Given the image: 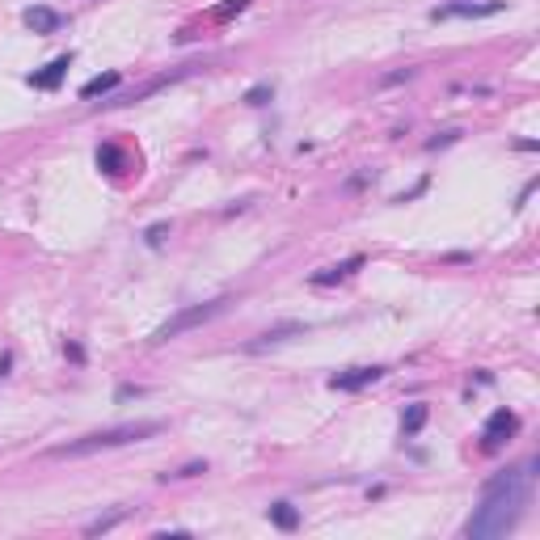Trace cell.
Wrapping results in <instances>:
<instances>
[{
	"mask_svg": "<svg viewBox=\"0 0 540 540\" xmlns=\"http://www.w3.org/2000/svg\"><path fill=\"white\" fill-rule=\"evenodd\" d=\"M528 494H532V473L528 469H503V473H494L486 481V490H481V507L464 524V536L469 540L507 536L511 528L520 524V515H524Z\"/></svg>",
	"mask_w": 540,
	"mask_h": 540,
	"instance_id": "obj_1",
	"label": "cell"
},
{
	"mask_svg": "<svg viewBox=\"0 0 540 540\" xmlns=\"http://www.w3.org/2000/svg\"><path fill=\"white\" fill-rule=\"evenodd\" d=\"M157 430H160V422H127V427L94 430V435H85L77 444L55 447V456H89V452H102V447H123V444H135V439H148Z\"/></svg>",
	"mask_w": 540,
	"mask_h": 540,
	"instance_id": "obj_2",
	"label": "cell"
},
{
	"mask_svg": "<svg viewBox=\"0 0 540 540\" xmlns=\"http://www.w3.org/2000/svg\"><path fill=\"white\" fill-rule=\"evenodd\" d=\"M224 304H228V300H207V304H194V308H182V313L165 321L152 338H157V342H169V338L186 334V330H194V325H207L211 317H220V313H224Z\"/></svg>",
	"mask_w": 540,
	"mask_h": 540,
	"instance_id": "obj_3",
	"label": "cell"
},
{
	"mask_svg": "<svg viewBox=\"0 0 540 540\" xmlns=\"http://www.w3.org/2000/svg\"><path fill=\"white\" fill-rule=\"evenodd\" d=\"M380 376H384V367H350V372L330 376V389H338V393H359L367 384H376Z\"/></svg>",
	"mask_w": 540,
	"mask_h": 540,
	"instance_id": "obj_4",
	"label": "cell"
},
{
	"mask_svg": "<svg viewBox=\"0 0 540 540\" xmlns=\"http://www.w3.org/2000/svg\"><path fill=\"white\" fill-rule=\"evenodd\" d=\"M503 13V0H486V4H473V0H456V4H444V9H435V21H447V17H494Z\"/></svg>",
	"mask_w": 540,
	"mask_h": 540,
	"instance_id": "obj_5",
	"label": "cell"
},
{
	"mask_svg": "<svg viewBox=\"0 0 540 540\" xmlns=\"http://www.w3.org/2000/svg\"><path fill=\"white\" fill-rule=\"evenodd\" d=\"M520 430V418L511 410H494L490 418H486V430H481V439H486V447H498L503 439H511Z\"/></svg>",
	"mask_w": 540,
	"mask_h": 540,
	"instance_id": "obj_6",
	"label": "cell"
},
{
	"mask_svg": "<svg viewBox=\"0 0 540 540\" xmlns=\"http://www.w3.org/2000/svg\"><path fill=\"white\" fill-rule=\"evenodd\" d=\"M68 68H72V55H60V60H51L43 72H34L30 85L34 89H60V80L68 77Z\"/></svg>",
	"mask_w": 540,
	"mask_h": 540,
	"instance_id": "obj_7",
	"label": "cell"
},
{
	"mask_svg": "<svg viewBox=\"0 0 540 540\" xmlns=\"http://www.w3.org/2000/svg\"><path fill=\"white\" fill-rule=\"evenodd\" d=\"M21 21H26L34 34H51L55 26H60V13H55V9H26Z\"/></svg>",
	"mask_w": 540,
	"mask_h": 540,
	"instance_id": "obj_8",
	"label": "cell"
},
{
	"mask_svg": "<svg viewBox=\"0 0 540 540\" xmlns=\"http://www.w3.org/2000/svg\"><path fill=\"white\" fill-rule=\"evenodd\" d=\"M364 266V258H347L342 266H330V270H321V274H313V283L317 287H330V283H338V279H347L350 270H359Z\"/></svg>",
	"mask_w": 540,
	"mask_h": 540,
	"instance_id": "obj_9",
	"label": "cell"
},
{
	"mask_svg": "<svg viewBox=\"0 0 540 540\" xmlns=\"http://www.w3.org/2000/svg\"><path fill=\"white\" fill-rule=\"evenodd\" d=\"M110 89H119V72H106V77L85 80V85H80V97L89 102V97H102V94H110Z\"/></svg>",
	"mask_w": 540,
	"mask_h": 540,
	"instance_id": "obj_10",
	"label": "cell"
},
{
	"mask_svg": "<svg viewBox=\"0 0 540 540\" xmlns=\"http://www.w3.org/2000/svg\"><path fill=\"white\" fill-rule=\"evenodd\" d=\"M270 524L283 528V532H291V528L300 524V515H296V507H291V503H274V507H270Z\"/></svg>",
	"mask_w": 540,
	"mask_h": 540,
	"instance_id": "obj_11",
	"label": "cell"
},
{
	"mask_svg": "<svg viewBox=\"0 0 540 540\" xmlns=\"http://www.w3.org/2000/svg\"><path fill=\"white\" fill-rule=\"evenodd\" d=\"M422 427H427V405H410L405 418H401V430H405V435H418Z\"/></svg>",
	"mask_w": 540,
	"mask_h": 540,
	"instance_id": "obj_12",
	"label": "cell"
},
{
	"mask_svg": "<svg viewBox=\"0 0 540 540\" xmlns=\"http://www.w3.org/2000/svg\"><path fill=\"white\" fill-rule=\"evenodd\" d=\"M291 334H300V325H279V330L262 334V342H254V350H266V347H274V342H283V338H291Z\"/></svg>",
	"mask_w": 540,
	"mask_h": 540,
	"instance_id": "obj_13",
	"label": "cell"
},
{
	"mask_svg": "<svg viewBox=\"0 0 540 540\" xmlns=\"http://www.w3.org/2000/svg\"><path fill=\"white\" fill-rule=\"evenodd\" d=\"M97 165H102V169H110V174H119V165H123V152H119L114 143H106V148H97Z\"/></svg>",
	"mask_w": 540,
	"mask_h": 540,
	"instance_id": "obj_14",
	"label": "cell"
},
{
	"mask_svg": "<svg viewBox=\"0 0 540 540\" xmlns=\"http://www.w3.org/2000/svg\"><path fill=\"white\" fill-rule=\"evenodd\" d=\"M270 94H274L270 85H254V89L245 94V102H250V106H266V102H270Z\"/></svg>",
	"mask_w": 540,
	"mask_h": 540,
	"instance_id": "obj_15",
	"label": "cell"
},
{
	"mask_svg": "<svg viewBox=\"0 0 540 540\" xmlns=\"http://www.w3.org/2000/svg\"><path fill=\"white\" fill-rule=\"evenodd\" d=\"M245 9H250V0H228V4H224V9H216V17H220V21H228V17L245 13Z\"/></svg>",
	"mask_w": 540,
	"mask_h": 540,
	"instance_id": "obj_16",
	"label": "cell"
},
{
	"mask_svg": "<svg viewBox=\"0 0 540 540\" xmlns=\"http://www.w3.org/2000/svg\"><path fill=\"white\" fill-rule=\"evenodd\" d=\"M165 233H169V224H152V228H148V245H160Z\"/></svg>",
	"mask_w": 540,
	"mask_h": 540,
	"instance_id": "obj_17",
	"label": "cell"
}]
</instances>
